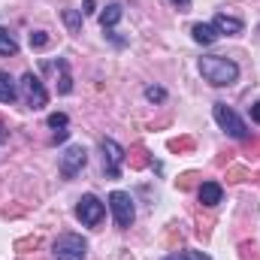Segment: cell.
<instances>
[{
  "label": "cell",
  "instance_id": "ffe728a7",
  "mask_svg": "<svg viewBox=\"0 0 260 260\" xmlns=\"http://www.w3.org/2000/svg\"><path fill=\"white\" fill-rule=\"evenodd\" d=\"M67 136H70V130H58V133L52 136V145H58V142H64Z\"/></svg>",
  "mask_w": 260,
  "mask_h": 260
},
{
  "label": "cell",
  "instance_id": "30bf717a",
  "mask_svg": "<svg viewBox=\"0 0 260 260\" xmlns=\"http://www.w3.org/2000/svg\"><path fill=\"white\" fill-rule=\"evenodd\" d=\"M224 200V188L218 182H203L200 185V203L203 206H218Z\"/></svg>",
  "mask_w": 260,
  "mask_h": 260
},
{
  "label": "cell",
  "instance_id": "8992f818",
  "mask_svg": "<svg viewBox=\"0 0 260 260\" xmlns=\"http://www.w3.org/2000/svg\"><path fill=\"white\" fill-rule=\"evenodd\" d=\"M215 121H218V127L224 130L227 136H233V139H245L248 136V127H245V121L227 106V103H215Z\"/></svg>",
  "mask_w": 260,
  "mask_h": 260
},
{
  "label": "cell",
  "instance_id": "d6986e66",
  "mask_svg": "<svg viewBox=\"0 0 260 260\" xmlns=\"http://www.w3.org/2000/svg\"><path fill=\"white\" fill-rule=\"evenodd\" d=\"M167 260H209V257H203L200 251H179V254H170Z\"/></svg>",
  "mask_w": 260,
  "mask_h": 260
},
{
  "label": "cell",
  "instance_id": "9a60e30c",
  "mask_svg": "<svg viewBox=\"0 0 260 260\" xmlns=\"http://www.w3.org/2000/svg\"><path fill=\"white\" fill-rule=\"evenodd\" d=\"M61 18H64V24H67L70 34H79V30H82V12H76V9H64Z\"/></svg>",
  "mask_w": 260,
  "mask_h": 260
},
{
  "label": "cell",
  "instance_id": "44dd1931",
  "mask_svg": "<svg viewBox=\"0 0 260 260\" xmlns=\"http://www.w3.org/2000/svg\"><path fill=\"white\" fill-rule=\"evenodd\" d=\"M170 3H173V6H179L182 12H188V9H191V0H170Z\"/></svg>",
  "mask_w": 260,
  "mask_h": 260
},
{
  "label": "cell",
  "instance_id": "e0dca14e",
  "mask_svg": "<svg viewBox=\"0 0 260 260\" xmlns=\"http://www.w3.org/2000/svg\"><path fill=\"white\" fill-rule=\"evenodd\" d=\"M67 124H70V118H67L64 112H52L49 115V127L52 130H67Z\"/></svg>",
  "mask_w": 260,
  "mask_h": 260
},
{
  "label": "cell",
  "instance_id": "5b68a950",
  "mask_svg": "<svg viewBox=\"0 0 260 260\" xmlns=\"http://www.w3.org/2000/svg\"><path fill=\"white\" fill-rule=\"evenodd\" d=\"M76 218L85 224V227H100V221L106 218V203L94 194H85L76 206Z\"/></svg>",
  "mask_w": 260,
  "mask_h": 260
},
{
  "label": "cell",
  "instance_id": "7402d4cb",
  "mask_svg": "<svg viewBox=\"0 0 260 260\" xmlns=\"http://www.w3.org/2000/svg\"><path fill=\"white\" fill-rule=\"evenodd\" d=\"M251 121H254V124H260V103H254V106H251Z\"/></svg>",
  "mask_w": 260,
  "mask_h": 260
},
{
  "label": "cell",
  "instance_id": "9c48e42d",
  "mask_svg": "<svg viewBox=\"0 0 260 260\" xmlns=\"http://www.w3.org/2000/svg\"><path fill=\"white\" fill-rule=\"evenodd\" d=\"M212 27H215L218 34H227V37H239V34H245V24H242L239 18L227 15V12H218V15L212 18Z\"/></svg>",
  "mask_w": 260,
  "mask_h": 260
},
{
  "label": "cell",
  "instance_id": "7c38bea8",
  "mask_svg": "<svg viewBox=\"0 0 260 260\" xmlns=\"http://www.w3.org/2000/svg\"><path fill=\"white\" fill-rule=\"evenodd\" d=\"M15 100H18V85L6 70H0V103H15Z\"/></svg>",
  "mask_w": 260,
  "mask_h": 260
},
{
  "label": "cell",
  "instance_id": "52a82bcc",
  "mask_svg": "<svg viewBox=\"0 0 260 260\" xmlns=\"http://www.w3.org/2000/svg\"><path fill=\"white\" fill-rule=\"evenodd\" d=\"M85 164H88V148L85 145H70L61 154V176L64 179H76L85 170Z\"/></svg>",
  "mask_w": 260,
  "mask_h": 260
},
{
  "label": "cell",
  "instance_id": "8fae6325",
  "mask_svg": "<svg viewBox=\"0 0 260 260\" xmlns=\"http://www.w3.org/2000/svg\"><path fill=\"white\" fill-rule=\"evenodd\" d=\"M191 37H194V43H200V46H212L221 34L212 27V24H206V21H197L194 27H191Z\"/></svg>",
  "mask_w": 260,
  "mask_h": 260
},
{
  "label": "cell",
  "instance_id": "5bb4252c",
  "mask_svg": "<svg viewBox=\"0 0 260 260\" xmlns=\"http://www.w3.org/2000/svg\"><path fill=\"white\" fill-rule=\"evenodd\" d=\"M0 55H3V58L18 55V43H15V37H12L6 27H0Z\"/></svg>",
  "mask_w": 260,
  "mask_h": 260
},
{
  "label": "cell",
  "instance_id": "2e32d148",
  "mask_svg": "<svg viewBox=\"0 0 260 260\" xmlns=\"http://www.w3.org/2000/svg\"><path fill=\"white\" fill-rule=\"evenodd\" d=\"M145 100H151V103H164V100H167V91L157 88V85H148V88H145Z\"/></svg>",
  "mask_w": 260,
  "mask_h": 260
},
{
  "label": "cell",
  "instance_id": "ba28073f",
  "mask_svg": "<svg viewBox=\"0 0 260 260\" xmlns=\"http://www.w3.org/2000/svg\"><path fill=\"white\" fill-rule=\"evenodd\" d=\"M100 148H103V170H106V176L118 179L121 176V164H124V148L115 139H103Z\"/></svg>",
  "mask_w": 260,
  "mask_h": 260
},
{
  "label": "cell",
  "instance_id": "ac0fdd59",
  "mask_svg": "<svg viewBox=\"0 0 260 260\" xmlns=\"http://www.w3.org/2000/svg\"><path fill=\"white\" fill-rule=\"evenodd\" d=\"M46 46H49L46 30H34V34H30V49H46Z\"/></svg>",
  "mask_w": 260,
  "mask_h": 260
},
{
  "label": "cell",
  "instance_id": "7a4b0ae2",
  "mask_svg": "<svg viewBox=\"0 0 260 260\" xmlns=\"http://www.w3.org/2000/svg\"><path fill=\"white\" fill-rule=\"evenodd\" d=\"M18 91H21V97H24L27 109H43V106L49 103V91H46L43 79H40V76H34V73H24V76H21Z\"/></svg>",
  "mask_w": 260,
  "mask_h": 260
},
{
  "label": "cell",
  "instance_id": "277c9868",
  "mask_svg": "<svg viewBox=\"0 0 260 260\" xmlns=\"http://www.w3.org/2000/svg\"><path fill=\"white\" fill-rule=\"evenodd\" d=\"M109 212H112V218H115V227L127 230L130 224H133V218H136L133 197H130L127 191H112V194H109Z\"/></svg>",
  "mask_w": 260,
  "mask_h": 260
},
{
  "label": "cell",
  "instance_id": "603a6c76",
  "mask_svg": "<svg viewBox=\"0 0 260 260\" xmlns=\"http://www.w3.org/2000/svg\"><path fill=\"white\" fill-rule=\"evenodd\" d=\"M94 12V0H85V9H82V15H91Z\"/></svg>",
  "mask_w": 260,
  "mask_h": 260
},
{
  "label": "cell",
  "instance_id": "6da1fadb",
  "mask_svg": "<svg viewBox=\"0 0 260 260\" xmlns=\"http://www.w3.org/2000/svg\"><path fill=\"white\" fill-rule=\"evenodd\" d=\"M200 76L215 88H227L239 79V64L224 58V55H203L200 58Z\"/></svg>",
  "mask_w": 260,
  "mask_h": 260
},
{
  "label": "cell",
  "instance_id": "4fadbf2b",
  "mask_svg": "<svg viewBox=\"0 0 260 260\" xmlns=\"http://www.w3.org/2000/svg\"><path fill=\"white\" fill-rule=\"evenodd\" d=\"M121 15H124L121 3H109V6L100 12V27H103V30H112V27L121 21Z\"/></svg>",
  "mask_w": 260,
  "mask_h": 260
},
{
  "label": "cell",
  "instance_id": "3957f363",
  "mask_svg": "<svg viewBox=\"0 0 260 260\" xmlns=\"http://www.w3.org/2000/svg\"><path fill=\"white\" fill-rule=\"evenodd\" d=\"M55 260H85L88 254V242L79 233H61L55 239Z\"/></svg>",
  "mask_w": 260,
  "mask_h": 260
}]
</instances>
